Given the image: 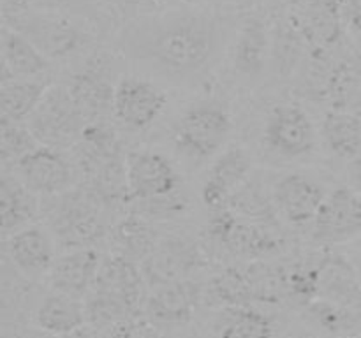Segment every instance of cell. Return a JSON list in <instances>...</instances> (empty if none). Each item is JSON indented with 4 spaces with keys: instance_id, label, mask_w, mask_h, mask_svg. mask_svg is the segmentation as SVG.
Here are the masks:
<instances>
[{
    "instance_id": "cell-1",
    "label": "cell",
    "mask_w": 361,
    "mask_h": 338,
    "mask_svg": "<svg viewBox=\"0 0 361 338\" xmlns=\"http://www.w3.org/2000/svg\"><path fill=\"white\" fill-rule=\"evenodd\" d=\"M228 21L204 9H169L126 21L115 46L127 60L173 87H194L221 62Z\"/></svg>"
},
{
    "instance_id": "cell-2",
    "label": "cell",
    "mask_w": 361,
    "mask_h": 338,
    "mask_svg": "<svg viewBox=\"0 0 361 338\" xmlns=\"http://www.w3.org/2000/svg\"><path fill=\"white\" fill-rule=\"evenodd\" d=\"M74 168L87 189L97 194L108 206L129 201L126 157L115 125L108 120L88 122L80 141L73 146Z\"/></svg>"
},
{
    "instance_id": "cell-3",
    "label": "cell",
    "mask_w": 361,
    "mask_h": 338,
    "mask_svg": "<svg viewBox=\"0 0 361 338\" xmlns=\"http://www.w3.org/2000/svg\"><path fill=\"white\" fill-rule=\"evenodd\" d=\"M127 194L136 213L148 220L169 218L187 210L182 178L173 162L155 150H130L126 157Z\"/></svg>"
},
{
    "instance_id": "cell-4",
    "label": "cell",
    "mask_w": 361,
    "mask_h": 338,
    "mask_svg": "<svg viewBox=\"0 0 361 338\" xmlns=\"http://www.w3.org/2000/svg\"><path fill=\"white\" fill-rule=\"evenodd\" d=\"M145 287L147 280L140 263L118 254L102 261L97 282L85 299L88 326L101 330L120 320L141 319Z\"/></svg>"
},
{
    "instance_id": "cell-5",
    "label": "cell",
    "mask_w": 361,
    "mask_h": 338,
    "mask_svg": "<svg viewBox=\"0 0 361 338\" xmlns=\"http://www.w3.org/2000/svg\"><path fill=\"white\" fill-rule=\"evenodd\" d=\"M108 204L85 185L53 197H42L41 218L62 249L94 246L104 236Z\"/></svg>"
},
{
    "instance_id": "cell-6",
    "label": "cell",
    "mask_w": 361,
    "mask_h": 338,
    "mask_svg": "<svg viewBox=\"0 0 361 338\" xmlns=\"http://www.w3.org/2000/svg\"><path fill=\"white\" fill-rule=\"evenodd\" d=\"M4 25L20 32L49 60H66L90 41V34L73 18L56 9H4Z\"/></svg>"
},
{
    "instance_id": "cell-7",
    "label": "cell",
    "mask_w": 361,
    "mask_h": 338,
    "mask_svg": "<svg viewBox=\"0 0 361 338\" xmlns=\"http://www.w3.org/2000/svg\"><path fill=\"white\" fill-rule=\"evenodd\" d=\"M233 134V116L217 99L194 102L180 115L173 143L180 155L194 162L215 158Z\"/></svg>"
},
{
    "instance_id": "cell-8",
    "label": "cell",
    "mask_w": 361,
    "mask_h": 338,
    "mask_svg": "<svg viewBox=\"0 0 361 338\" xmlns=\"http://www.w3.org/2000/svg\"><path fill=\"white\" fill-rule=\"evenodd\" d=\"M207 232L215 245L238 259H268L284 249V239L275 234L274 227L238 213L228 204L210 210Z\"/></svg>"
},
{
    "instance_id": "cell-9",
    "label": "cell",
    "mask_w": 361,
    "mask_h": 338,
    "mask_svg": "<svg viewBox=\"0 0 361 338\" xmlns=\"http://www.w3.org/2000/svg\"><path fill=\"white\" fill-rule=\"evenodd\" d=\"M88 120L71 95L67 84H51L27 125L39 144L67 150L80 141Z\"/></svg>"
},
{
    "instance_id": "cell-10",
    "label": "cell",
    "mask_w": 361,
    "mask_h": 338,
    "mask_svg": "<svg viewBox=\"0 0 361 338\" xmlns=\"http://www.w3.org/2000/svg\"><path fill=\"white\" fill-rule=\"evenodd\" d=\"M314 245L334 249L361 239V196L349 185L328 192L310 232Z\"/></svg>"
},
{
    "instance_id": "cell-11",
    "label": "cell",
    "mask_w": 361,
    "mask_h": 338,
    "mask_svg": "<svg viewBox=\"0 0 361 338\" xmlns=\"http://www.w3.org/2000/svg\"><path fill=\"white\" fill-rule=\"evenodd\" d=\"M116 81L113 77L111 55L95 51L83 63V67L69 77L66 84L83 111L85 118L88 122H95V120H108L109 115H113Z\"/></svg>"
},
{
    "instance_id": "cell-12",
    "label": "cell",
    "mask_w": 361,
    "mask_h": 338,
    "mask_svg": "<svg viewBox=\"0 0 361 338\" xmlns=\"http://www.w3.org/2000/svg\"><path fill=\"white\" fill-rule=\"evenodd\" d=\"M168 104L161 84L141 76H122L116 81L113 116L130 132H141L157 122Z\"/></svg>"
},
{
    "instance_id": "cell-13",
    "label": "cell",
    "mask_w": 361,
    "mask_h": 338,
    "mask_svg": "<svg viewBox=\"0 0 361 338\" xmlns=\"http://www.w3.org/2000/svg\"><path fill=\"white\" fill-rule=\"evenodd\" d=\"M263 141L274 154L293 161L314 154L317 146V129L302 108L281 104L271 109L264 122Z\"/></svg>"
},
{
    "instance_id": "cell-14",
    "label": "cell",
    "mask_w": 361,
    "mask_h": 338,
    "mask_svg": "<svg viewBox=\"0 0 361 338\" xmlns=\"http://www.w3.org/2000/svg\"><path fill=\"white\" fill-rule=\"evenodd\" d=\"M21 182L39 197H53L74 187V162L59 148L39 144L14 165Z\"/></svg>"
},
{
    "instance_id": "cell-15",
    "label": "cell",
    "mask_w": 361,
    "mask_h": 338,
    "mask_svg": "<svg viewBox=\"0 0 361 338\" xmlns=\"http://www.w3.org/2000/svg\"><path fill=\"white\" fill-rule=\"evenodd\" d=\"M203 266H207L203 249L187 236H168L159 239L150 257L141 263L148 289L166 282L190 278Z\"/></svg>"
},
{
    "instance_id": "cell-16",
    "label": "cell",
    "mask_w": 361,
    "mask_h": 338,
    "mask_svg": "<svg viewBox=\"0 0 361 338\" xmlns=\"http://www.w3.org/2000/svg\"><path fill=\"white\" fill-rule=\"evenodd\" d=\"M203 303V285L192 278L150 287L143 313L152 326H185Z\"/></svg>"
},
{
    "instance_id": "cell-17",
    "label": "cell",
    "mask_w": 361,
    "mask_h": 338,
    "mask_svg": "<svg viewBox=\"0 0 361 338\" xmlns=\"http://www.w3.org/2000/svg\"><path fill=\"white\" fill-rule=\"evenodd\" d=\"M328 192L317 180L302 173H288L275 180L271 187V203L282 220L293 227L312 225Z\"/></svg>"
},
{
    "instance_id": "cell-18",
    "label": "cell",
    "mask_w": 361,
    "mask_h": 338,
    "mask_svg": "<svg viewBox=\"0 0 361 338\" xmlns=\"http://www.w3.org/2000/svg\"><path fill=\"white\" fill-rule=\"evenodd\" d=\"M56 242L44 224H32L4 238V252L27 280H44L56 259Z\"/></svg>"
},
{
    "instance_id": "cell-19",
    "label": "cell",
    "mask_w": 361,
    "mask_h": 338,
    "mask_svg": "<svg viewBox=\"0 0 361 338\" xmlns=\"http://www.w3.org/2000/svg\"><path fill=\"white\" fill-rule=\"evenodd\" d=\"M310 53L330 55L344 42L345 25L338 0H303L291 14Z\"/></svg>"
},
{
    "instance_id": "cell-20",
    "label": "cell",
    "mask_w": 361,
    "mask_h": 338,
    "mask_svg": "<svg viewBox=\"0 0 361 338\" xmlns=\"http://www.w3.org/2000/svg\"><path fill=\"white\" fill-rule=\"evenodd\" d=\"M252 173V157L240 144L226 146L212 162L207 173L201 199L208 210L226 206L233 196L249 182Z\"/></svg>"
},
{
    "instance_id": "cell-21",
    "label": "cell",
    "mask_w": 361,
    "mask_h": 338,
    "mask_svg": "<svg viewBox=\"0 0 361 338\" xmlns=\"http://www.w3.org/2000/svg\"><path fill=\"white\" fill-rule=\"evenodd\" d=\"M101 254L94 246L71 249L56 256L44 282L49 291L87 299L101 273Z\"/></svg>"
},
{
    "instance_id": "cell-22",
    "label": "cell",
    "mask_w": 361,
    "mask_h": 338,
    "mask_svg": "<svg viewBox=\"0 0 361 338\" xmlns=\"http://www.w3.org/2000/svg\"><path fill=\"white\" fill-rule=\"evenodd\" d=\"M316 264V299L361 312V282L351 257L324 249Z\"/></svg>"
},
{
    "instance_id": "cell-23",
    "label": "cell",
    "mask_w": 361,
    "mask_h": 338,
    "mask_svg": "<svg viewBox=\"0 0 361 338\" xmlns=\"http://www.w3.org/2000/svg\"><path fill=\"white\" fill-rule=\"evenodd\" d=\"M271 62V28L259 14H247L238 25L233 42V67L236 74L256 81Z\"/></svg>"
},
{
    "instance_id": "cell-24",
    "label": "cell",
    "mask_w": 361,
    "mask_h": 338,
    "mask_svg": "<svg viewBox=\"0 0 361 338\" xmlns=\"http://www.w3.org/2000/svg\"><path fill=\"white\" fill-rule=\"evenodd\" d=\"M51 70V60L25 35L4 25L0 34V81L42 80Z\"/></svg>"
},
{
    "instance_id": "cell-25",
    "label": "cell",
    "mask_w": 361,
    "mask_h": 338,
    "mask_svg": "<svg viewBox=\"0 0 361 338\" xmlns=\"http://www.w3.org/2000/svg\"><path fill=\"white\" fill-rule=\"evenodd\" d=\"M42 199L32 192L14 171L4 168L0 178V224L2 236L35 224L41 218Z\"/></svg>"
},
{
    "instance_id": "cell-26",
    "label": "cell",
    "mask_w": 361,
    "mask_h": 338,
    "mask_svg": "<svg viewBox=\"0 0 361 338\" xmlns=\"http://www.w3.org/2000/svg\"><path fill=\"white\" fill-rule=\"evenodd\" d=\"M324 97L331 109L361 115V49H348L331 62Z\"/></svg>"
},
{
    "instance_id": "cell-27",
    "label": "cell",
    "mask_w": 361,
    "mask_h": 338,
    "mask_svg": "<svg viewBox=\"0 0 361 338\" xmlns=\"http://www.w3.org/2000/svg\"><path fill=\"white\" fill-rule=\"evenodd\" d=\"M34 324L37 330L59 337L83 330L88 326L85 299L49 291L35 308Z\"/></svg>"
},
{
    "instance_id": "cell-28",
    "label": "cell",
    "mask_w": 361,
    "mask_h": 338,
    "mask_svg": "<svg viewBox=\"0 0 361 338\" xmlns=\"http://www.w3.org/2000/svg\"><path fill=\"white\" fill-rule=\"evenodd\" d=\"M51 84L49 77L0 81V120L27 122L39 108Z\"/></svg>"
},
{
    "instance_id": "cell-29",
    "label": "cell",
    "mask_w": 361,
    "mask_h": 338,
    "mask_svg": "<svg viewBox=\"0 0 361 338\" xmlns=\"http://www.w3.org/2000/svg\"><path fill=\"white\" fill-rule=\"evenodd\" d=\"M111 242L115 246V254L133 259L136 263H143L150 257L157 246V231L152 222L143 215L133 213L120 218L111 229Z\"/></svg>"
},
{
    "instance_id": "cell-30",
    "label": "cell",
    "mask_w": 361,
    "mask_h": 338,
    "mask_svg": "<svg viewBox=\"0 0 361 338\" xmlns=\"http://www.w3.org/2000/svg\"><path fill=\"white\" fill-rule=\"evenodd\" d=\"M243 268L252 305H281L289 299V270L268 263L249 261Z\"/></svg>"
},
{
    "instance_id": "cell-31",
    "label": "cell",
    "mask_w": 361,
    "mask_h": 338,
    "mask_svg": "<svg viewBox=\"0 0 361 338\" xmlns=\"http://www.w3.org/2000/svg\"><path fill=\"white\" fill-rule=\"evenodd\" d=\"M214 331L217 338H277L271 317L252 305L219 310Z\"/></svg>"
},
{
    "instance_id": "cell-32",
    "label": "cell",
    "mask_w": 361,
    "mask_h": 338,
    "mask_svg": "<svg viewBox=\"0 0 361 338\" xmlns=\"http://www.w3.org/2000/svg\"><path fill=\"white\" fill-rule=\"evenodd\" d=\"M321 136L335 157L353 161L361 154V115L330 108L321 123Z\"/></svg>"
},
{
    "instance_id": "cell-33",
    "label": "cell",
    "mask_w": 361,
    "mask_h": 338,
    "mask_svg": "<svg viewBox=\"0 0 361 338\" xmlns=\"http://www.w3.org/2000/svg\"><path fill=\"white\" fill-rule=\"evenodd\" d=\"M310 51L305 37L291 16L279 20L271 28V62L279 76H289L298 69L300 62Z\"/></svg>"
},
{
    "instance_id": "cell-34",
    "label": "cell",
    "mask_w": 361,
    "mask_h": 338,
    "mask_svg": "<svg viewBox=\"0 0 361 338\" xmlns=\"http://www.w3.org/2000/svg\"><path fill=\"white\" fill-rule=\"evenodd\" d=\"M203 303L217 310L252 305L243 268L229 266L214 275L208 284L203 285Z\"/></svg>"
},
{
    "instance_id": "cell-35",
    "label": "cell",
    "mask_w": 361,
    "mask_h": 338,
    "mask_svg": "<svg viewBox=\"0 0 361 338\" xmlns=\"http://www.w3.org/2000/svg\"><path fill=\"white\" fill-rule=\"evenodd\" d=\"M302 312L310 324L335 338L361 333L360 310L345 308V306L334 305L323 299H314L309 305L303 306Z\"/></svg>"
},
{
    "instance_id": "cell-36",
    "label": "cell",
    "mask_w": 361,
    "mask_h": 338,
    "mask_svg": "<svg viewBox=\"0 0 361 338\" xmlns=\"http://www.w3.org/2000/svg\"><path fill=\"white\" fill-rule=\"evenodd\" d=\"M39 146L34 132L27 122H7L0 120V158L4 168H14L18 161Z\"/></svg>"
},
{
    "instance_id": "cell-37",
    "label": "cell",
    "mask_w": 361,
    "mask_h": 338,
    "mask_svg": "<svg viewBox=\"0 0 361 338\" xmlns=\"http://www.w3.org/2000/svg\"><path fill=\"white\" fill-rule=\"evenodd\" d=\"M145 323L141 319L120 320V323L109 324V326L94 330L90 338H140L143 333Z\"/></svg>"
},
{
    "instance_id": "cell-38",
    "label": "cell",
    "mask_w": 361,
    "mask_h": 338,
    "mask_svg": "<svg viewBox=\"0 0 361 338\" xmlns=\"http://www.w3.org/2000/svg\"><path fill=\"white\" fill-rule=\"evenodd\" d=\"M345 30L361 41V0H338Z\"/></svg>"
},
{
    "instance_id": "cell-39",
    "label": "cell",
    "mask_w": 361,
    "mask_h": 338,
    "mask_svg": "<svg viewBox=\"0 0 361 338\" xmlns=\"http://www.w3.org/2000/svg\"><path fill=\"white\" fill-rule=\"evenodd\" d=\"M73 0H4V9H20V7H37V9H59L69 6Z\"/></svg>"
},
{
    "instance_id": "cell-40",
    "label": "cell",
    "mask_w": 361,
    "mask_h": 338,
    "mask_svg": "<svg viewBox=\"0 0 361 338\" xmlns=\"http://www.w3.org/2000/svg\"><path fill=\"white\" fill-rule=\"evenodd\" d=\"M348 185L361 196V154L348 162Z\"/></svg>"
},
{
    "instance_id": "cell-41",
    "label": "cell",
    "mask_w": 361,
    "mask_h": 338,
    "mask_svg": "<svg viewBox=\"0 0 361 338\" xmlns=\"http://www.w3.org/2000/svg\"><path fill=\"white\" fill-rule=\"evenodd\" d=\"M21 338H90V333H88L87 327H83V330L74 331V333H71V334H62V337H59V334L44 333V331H41L35 327V331H30V333L23 334Z\"/></svg>"
},
{
    "instance_id": "cell-42",
    "label": "cell",
    "mask_w": 361,
    "mask_h": 338,
    "mask_svg": "<svg viewBox=\"0 0 361 338\" xmlns=\"http://www.w3.org/2000/svg\"><path fill=\"white\" fill-rule=\"evenodd\" d=\"M109 4H111L120 14L127 16V14H130L133 11H136L137 7H140L141 0H109Z\"/></svg>"
},
{
    "instance_id": "cell-43",
    "label": "cell",
    "mask_w": 361,
    "mask_h": 338,
    "mask_svg": "<svg viewBox=\"0 0 361 338\" xmlns=\"http://www.w3.org/2000/svg\"><path fill=\"white\" fill-rule=\"evenodd\" d=\"M351 261H353V264H355V268H356V273H358V277H360V282H361V243L358 246H356V250L355 252H353V256H351Z\"/></svg>"
},
{
    "instance_id": "cell-44",
    "label": "cell",
    "mask_w": 361,
    "mask_h": 338,
    "mask_svg": "<svg viewBox=\"0 0 361 338\" xmlns=\"http://www.w3.org/2000/svg\"><path fill=\"white\" fill-rule=\"evenodd\" d=\"M140 338H155V334H154V331H152L150 327H148L147 324H145L143 333H141V337H140Z\"/></svg>"
},
{
    "instance_id": "cell-45",
    "label": "cell",
    "mask_w": 361,
    "mask_h": 338,
    "mask_svg": "<svg viewBox=\"0 0 361 338\" xmlns=\"http://www.w3.org/2000/svg\"><path fill=\"white\" fill-rule=\"evenodd\" d=\"M289 338H316V337H312V334H309V333H298V334H293V337H289Z\"/></svg>"
},
{
    "instance_id": "cell-46",
    "label": "cell",
    "mask_w": 361,
    "mask_h": 338,
    "mask_svg": "<svg viewBox=\"0 0 361 338\" xmlns=\"http://www.w3.org/2000/svg\"><path fill=\"white\" fill-rule=\"evenodd\" d=\"M342 338H361V333H356V334H348V337H342Z\"/></svg>"
},
{
    "instance_id": "cell-47",
    "label": "cell",
    "mask_w": 361,
    "mask_h": 338,
    "mask_svg": "<svg viewBox=\"0 0 361 338\" xmlns=\"http://www.w3.org/2000/svg\"><path fill=\"white\" fill-rule=\"evenodd\" d=\"M192 2H200V0H192Z\"/></svg>"
}]
</instances>
